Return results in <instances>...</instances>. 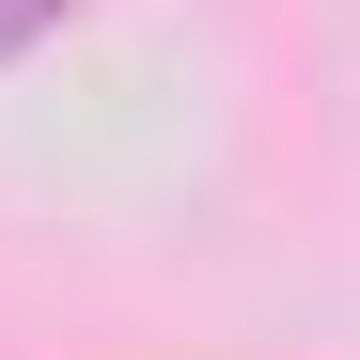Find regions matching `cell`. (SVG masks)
I'll return each mask as SVG.
<instances>
[{
    "instance_id": "1",
    "label": "cell",
    "mask_w": 360,
    "mask_h": 360,
    "mask_svg": "<svg viewBox=\"0 0 360 360\" xmlns=\"http://www.w3.org/2000/svg\"><path fill=\"white\" fill-rule=\"evenodd\" d=\"M63 16H79V0H0V63H32V47L63 32Z\"/></svg>"
}]
</instances>
